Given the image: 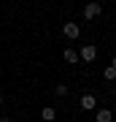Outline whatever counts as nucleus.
<instances>
[{"label": "nucleus", "instance_id": "f257e3e1", "mask_svg": "<svg viewBox=\"0 0 116 122\" xmlns=\"http://www.w3.org/2000/svg\"><path fill=\"white\" fill-rule=\"evenodd\" d=\"M78 57H81L84 62H92L97 57V46H92V44H86V46H81V52H78Z\"/></svg>", "mask_w": 116, "mask_h": 122}, {"label": "nucleus", "instance_id": "f03ea898", "mask_svg": "<svg viewBox=\"0 0 116 122\" xmlns=\"http://www.w3.org/2000/svg\"><path fill=\"white\" fill-rule=\"evenodd\" d=\"M100 14H103V5H100V3H89V5H84V16H86V19H97Z\"/></svg>", "mask_w": 116, "mask_h": 122}, {"label": "nucleus", "instance_id": "7ed1b4c3", "mask_svg": "<svg viewBox=\"0 0 116 122\" xmlns=\"http://www.w3.org/2000/svg\"><path fill=\"white\" fill-rule=\"evenodd\" d=\"M62 33L68 35V38H73V41H76L78 35H81V27H78L76 22H65V27H62Z\"/></svg>", "mask_w": 116, "mask_h": 122}, {"label": "nucleus", "instance_id": "20e7f679", "mask_svg": "<svg viewBox=\"0 0 116 122\" xmlns=\"http://www.w3.org/2000/svg\"><path fill=\"white\" fill-rule=\"evenodd\" d=\"M95 106H97V98H95V95H89V92H86V95H81V109L92 111Z\"/></svg>", "mask_w": 116, "mask_h": 122}, {"label": "nucleus", "instance_id": "39448f33", "mask_svg": "<svg viewBox=\"0 0 116 122\" xmlns=\"http://www.w3.org/2000/svg\"><path fill=\"white\" fill-rule=\"evenodd\" d=\"M95 119H97V122H113V111H111V109H100V111L95 114Z\"/></svg>", "mask_w": 116, "mask_h": 122}, {"label": "nucleus", "instance_id": "423d86ee", "mask_svg": "<svg viewBox=\"0 0 116 122\" xmlns=\"http://www.w3.org/2000/svg\"><path fill=\"white\" fill-rule=\"evenodd\" d=\"M65 60H68L70 65H76V62L81 60V57H78V52H76V49H65Z\"/></svg>", "mask_w": 116, "mask_h": 122}, {"label": "nucleus", "instance_id": "0eeeda50", "mask_svg": "<svg viewBox=\"0 0 116 122\" xmlns=\"http://www.w3.org/2000/svg\"><path fill=\"white\" fill-rule=\"evenodd\" d=\"M54 117H57V109H51V106H49V109H43V111H41V119H43V122H51Z\"/></svg>", "mask_w": 116, "mask_h": 122}, {"label": "nucleus", "instance_id": "6e6552de", "mask_svg": "<svg viewBox=\"0 0 116 122\" xmlns=\"http://www.w3.org/2000/svg\"><path fill=\"white\" fill-rule=\"evenodd\" d=\"M103 76L108 79V81H113V79H116V68H113V65H108V68L103 71Z\"/></svg>", "mask_w": 116, "mask_h": 122}, {"label": "nucleus", "instance_id": "1a4fd4ad", "mask_svg": "<svg viewBox=\"0 0 116 122\" xmlns=\"http://www.w3.org/2000/svg\"><path fill=\"white\" fill-rule=\"evenodd\" d=\"M68 84H57V87H54V92H57V95H68Z\"/></svg>", "mask_w": 116, "mask_h": 122}, {"label": "nucleus", "instance_id": "9d476101", "mask_svg": "<svg viewBox=\"0 0 116 122\" xmlns=\"http://www.w3.org/2000/svg\"><path fill=\"white\" fill-rule=\"evenodd\" d=\"M111 65H113V68H116V57H113V60H111Z\"/></svg>", "mask_w": 116, "mask_h": 122}, {"label": "nucleus", "instance_id": "9b49d317", "mask_svg": "<svg viewBox=\"0 0 116 122\" xmlns=\"http://www.w3.org/2000/svg\"><path fill=\"white\" fill-rule=\"evenodd\" d=\"M0 122H11V119H0Z\"/></svg>", "mask_w": 116, "mask_h": 122}, {"label": "nucleus", "instance_id": "f8f14e48", "mask_svg": "<svg viewBox=\"0 0 116 122\" xmlns=\"http://www.w3.org/2000/svg\"><path fill=\"white\" fill-rule=\"evenodd\" d=\"M0 103H3V95H0Z\"/></svg>", "mask_w": 116, "mask_h": 122}]
</instances>
